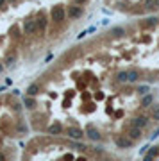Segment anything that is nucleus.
<instances>
[{"label":"nucleus","instance_id":"423d86ee","mask_svg":"<svg viewBox=\"0 0 159 161\" xmlns=\"http://www.w3.org/2000/svg\"><path fill=\"white\" fill-rule=\"evenodd\" d=\"M143 29H150V27H154V25H157V18H147V20H141L139 23Z\"/></svg>","mask_w":159,"mask_h":161},{"label":"nucleus","instance_id":"39448f33","mask_svg":"<svg viewBox=\"0 0 159 161\" xmlns=\"http://www.w3.org/2000/svg\"><path fill=\"white\" fill-rule=\"evenodd\" d=\"M66 134H68L70 138H74V140H81L84 132H82L81 129H77V127H68L66 129Z\"/></svg>","mask_w":159,"mask_h":161},{"label":"nucleus","instance_id":"1a4fd4ad","mask_svg":"<svg viewBox=\"0 0 159 161\" xmlns=\"http://www.w3.org/2000/svg\"><path fill=\"white\" fill-rule=\"evenodd\" d=\"M123 32H125V29H122V27H116V29H113V31L109 32L113 38H122L123 36Z\"/></svg>","mask_w":159,"mask_h":161},{"label":"nucleus","instance_id":"ddd939ff","mask_svg":"<svg viewBox=\"0 0 159 161\" xmlns=\"http://www.w3.org/2000/svg\"><path fill=\"white\" fill-rule=\"evenodd\" d=\"M0 161H6V156H4L2 152H0Z\"/></svg>","mask_w":159,"mask_h":161},{"label":"nucleus","instance_id":"9b49d317","mask_svg":"<svg viewBox=\"0 0 159 161\" xmlns=\"http://www.w3.org/2000/svg\"><path fill=\"white\" fill-rule=\"evenodd\" d=\"M152 117H154V118H157V120H159V106H156L154 109H152Z\"/></svg>","mask_w":159,"mask_h":161},{"label":"nucleus","instance_id":"9d476101","mask_svg":"<svg viewBox=\"0 0 159 161\" xmlns=\"http://www.w3.org/2000/svg\"><path fill=\"white\" fill-rule=\"evenodd\" d=\"M150 104H152V97L147 95L145 98H141V106H145V107H149Z\"/></svg>","mask_w":159,"mask_h":161},{"label":"nucleus","instance_id":"0eeeda50","mask_svg":"<svg viewBox=\"0 0 159 161\" xmlns=\"http://www.w3.org/2000/svg\"><path fill=\"white\" fill-rule=\"evenodd\" d=\"M86 134H88V136H89L91 140H98V138H100L98 131H97V129H93L91 125H89V127H86Z\"/></svg>","mask_w":159,"mask_h":161},{"label":"nucleus","instance_id":"7ed1b4c3","mask_svg":"<svg viewBox=\"0 0 159 161\" xmlns=\"http://www.w3.org/2000/svg\"><path fill=\"white\" fill-rule=\"evenodd\" d=\"M129 125H136V127L143 129L149 125V117H136L134 120H131V124Z\"/></svg>","mask_w":159,"mask_h":161},{"label":"nucleus","instance_id":"f257e3e1","mask_svg":"<svg viewBox=\"0 0 159 161\" xmlns=\"http://www.w3.org/2000/svg\"><path fill=\"white\" fill-rule=\"evenodd\" d=\"M115 143H116L120 149H131L134 145V140H131L127 134H120V136L115 138Z\"/></svg>","mask_w":159,"mask_h":161},{"label":"nucleus","instance_id":"6e6552de","mask_svg":"<svg viewBox=\"0 0 159 161\" xmlns=\"http://www.w3.org/2000/svg\"><path fill=\"white\" fill-rule=\"evenodd\" d=\"M63 131V127H61V124H52L50 127H48V132L50 134H59Z\"/></svg>","mask_w":159,"mask_h":161},{"label":"nucleus","instance_id":"f03ea898","mask_svg":"<svg viewBox=\"0 0 159 161\" xmlns=\"http://www.w3.org/2000/svg\"><path fill=\"white\" fill-rule=\"evenodd\" d=\"M82 16V7L79 4H74V6H68V18L72 20H77Z\"/></svg>","mask_w":159,"mask_h":161},{"label":"nucleus","instance_id":"f8f14e48","mask_svg":"<svg viewBox=\"0 0 159 161\" xmlns=\"http://www.w3.org/2000/svg\"><path fill=\"white\" fill-rule=\"evenodd\" d=\"M154 158H156V156H154L152 152H149V154H147V156L143 158V161H152V159H154Z\"/></svg>","mask_w":159,"mask_h":161},{"label":"nucleus","instance_id":"20e7f679","mask_svg":"<svg viewBox=\"0 0 159 161\" xmlns=\"http://www.w3.org/2000/svg\"><path fill=\"white\" fill-rule=\"evenodd\" d=\"M127 136H129L131 140H134V141H136V140L141 138V129L136 127V125H129V129H127Z\"/></svg>","mask_w":159,"mask_h":161}]
</instances>
